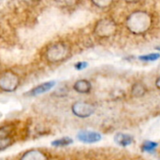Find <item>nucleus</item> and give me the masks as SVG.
Masks as SVG:
<instances>
[{"label": "nucleus", "instance_id": "obj_1", "mask_svg": "<svg viewBox=\"0 0 160 160\" xmlns=\"http://www.w3.org/2000/svg\"><path fill=\"white\" fill-rule=\"evenodd\" d=\"M153 25V17L144 10H136L132 12L127 19L128 29L135 34L142 35L146 33Z\"/></svg>", "mask_w": 160, "mask_h": 160}, {"label": "nucleus", "instance_id": "obj_2", "mask_svg": "<svg viewBox=\"0 0 160 160\" xmlns=\"http://www.w3.org/2000/svg\"><path fill=\"white\" fill-rule=\"evenodd\" d=\"M69 47L64 42H57L51 45L46 51V59L51 63L62 62L68 57Z\"/></svg>", "mask_w": 160, "mask_h": 160}, {"label": "nucleus", "instance_id": "obj_3", "mask_svg": "<svg viewBox=\"0 0 160 160\" xmlns=\"http://www.w3.org/2000/svg\"><path fill=\"white\" fill-rule=\"evenodd\" d=\"M95 34L99 38H110L116 32V24L114 21L110 18H103L99 20L94 28Z\"/></svg>", "mask_w": 160, "mask_h": 160}, {"label": "nucleus", "instance_id": "obj_4", "mask_svg": "<svg viewBox=\"0 0 160 160\" xmlns=\"http://www.w3.org/2000/svg\"><path fill=\"white\" fill-rule=\"evenodd\" d=\"M20 84L19 76L13 71L7 70L0 74V89L5 92H14Z\"/></svg>", "mask_w": 160, "mask_h": 160}, {"label": "nucleus", "instance_id": "obj_5", "mask_svg": "<svg viewBox=\"0 0 160 160\" xmlns=\"http://www.w3.org/2000/svg\"><path fill=\"white\" fill-rule=\"evenodd\" d=\"M71 111L72 113L79 118H88L95 113L96 107L90 102L79 100L72 104Z\"/></svg>", "mask_w": 160, "mask_h": 160}, {"label": "nucleus", "instance_id": "obj_6", "mask_svg": "<svg viewBox=\"0 0 160 160\" xmlns=\"http://www.w3.org/2000/svg\"><path fill=\"white\" fill-rule=\"evenodd\" d=\"M77 138L80 142L84 143H95L99 142L102 137L98 132L96 131H89V130H82L80 131L77 135Z\"/></svg>", "mask_w": 160, "mask_h": 160}, {"label": "nucleus", "instance_id": "obj_7", "mask_svg": "<svg viewBox=\"0 0 160 160\" xmlns=\"http://www.w3.org/2000/svg\"><path fill=\"white\" fill-rule=\"evenodd\" d=\"M55 85V82L54 81H50V82H46L44 83H41L38 86H36L35 88H33L32 90H30L26 95L30 96V97H36L41 94H44L48 91H50L53 86Z\"/></svg>", "mask_w": 160, "mask_h": 160}, {"label": "nucleus", "instance_id": "obj_8", "mask_svg": "<svg viewBox=\"0 0 160 160\" xmlns=\"http://www.w3.org/2000/svg\"><path fill=\"white\" fill-rule=\"evenodd\" d=\"M20 160H49L47 155L40 150H28L21 157Z\"/></svg>", "mask_w": 160, "mask_h": 160}, {"label": "nucleus", "instance_id": "obj_9", "mask_svg": "<svg viewBox=\"0 0 160 160\" xmlns=\"http://www.w3.org/2000/svg\"><path fill=\"white\" fill-rule=\"evenodd\" d=\"M73 89L80 93V94H87L91 91L92 89V84L88 80L85 79H82V80H78L74 85H73Z\"/></svg>", "mask_w": 160, "mask_h": 160}, {"label": "nucleus", "instance_id": "obj_10", "mask_svg": "<svg viewBox=\"0 0 160 160\" xmlns=\"http://www.w3.org/2000/svg\"><path fill=\"white\" fill-rule=\"evenodd\" d=\"M134 139L131 135L127 134V133H117L114 136V142L123 147H127L128 145H130L133 142Z\"/></svg>", "mask_w": 160, "mask_h": 160}, {"label": "nucleus", "instance_id": "obj_11", "mask_svg": "<svg viewBox=\"0 0 160 160\" xmlns=\"http://www.w3.org/2000/svg\"><path fill=\"white\" fill-rule=\"evenodd\" d=\"M146 86L142 82H135L132 84L130 94L134 98H142L146 93Z\"/></svg>", "mask_w": 160, "mask_h": 160}, {"label": "nucleus", "instance_id": "obj_12", "mask_svg": "<svg viewBox=\"0 0 160 160\" xmlns=\"http://www.w3.org/2000/svg\"><path fill=\"white\" fill-rule=\"evenodd\" d=\"M73 142V140L71 138L68 137H64L58 140H55L53 142H52V145L54 147H63V146H68L69 144H71Z\"/></svg>", "mask_w": 160, "mask_h": 160}, {"label": "nucleus", "instance_id": "obj_13", "mask_svg": "<svg viewBox=\"0 0 160 160\" xmlns=\"http://www.w3.org/2000/svg\"><path fill=\"white\" fill-rule=\"evenodd\" d=\"M159 58V52H151V53H148V54H144V55L139 56V59L141 61H143V62H153V61H157Z\"/></svg>", "mask_w": 160, "mask_h": 160}, {"label": "nucleus", "instance_id": "obj_14", "mask_svg": "<svg viewBox=\"0 0 160 160\" xmlns=\"http://www.w3.org/2000/svg\"><path fill=\"white\" fill-rule=\"evenodd\" d=\"M158 147V143L155 142H150V141H145L142 145V150L143 152H147V153H152L154 152Z\"/></svg>", "mask_w": 160, "mask_h": 160}, {"label": "nucleus", "instance_id": "obj_15", "mask_svg": "<svg viewBox=\"0 0 160 160\" xmlns=\"http://www.w3.org/2000/svg\"><path fill=\"white\" fill-rule=\"evenodd\" d=\"M13 143V141L11 138L7 137V138H0V151L6 150L8 148L11 144Z\"/></svg>", "mask_w": 160, "mask_h": 160}, {"label": "nucleus", "instance_id": "obj_16", "mask_svg": "<svg viewBox=\"0 0 160 160\" xmlns=\"http://www.w3.org/2000/svg\"><path fill=\"white\" fill-rule=\"evenodd\" d=\"M95 6H97L98 8H107L112 2L111 1H93L92 2Z\"/></svg>", "mask_w": 160, "mask_h": 160}, {"label": "nucleus", "instance_id": "obj_17", "mask_svg": "<svg viewBox=\"0 0 160 160\" xmlns=\"http://www.w3.org/2000/svg\"><path fill=\"white\" fill-rule=\"evenodd\" d=\"M87 66H88V64H87V62H78V63H76L75 64V68L77 69V70H82V69H84V68H87Z\"/></svg>", "mask_w": 160, "mask_h": 160}, {"label": "nucleus", "instance_id": "obj_18", "mask_svg": "<svg viewBox=\"0 0 160 160\" xmlns=\"http://www.w3.org/2000/svg\"><path fill=\"white\" fill-rule=\"evenodd\" d=\"M10 133V130L8 128H0V138H7L8 135Z\"/></svg>", "mask_w": 160, "mask_h": 160}, {"label": "nucleus", "instance_id": "obj_19", "mask_svg": "<svg viewBox=\"0 0 160 160\" xmlns=\"http://www.w3.org/2000/svg\"><path fill=\"white\" fill-rule=\"evenodd\" d=\"M156 86H157L158 89H159L160 90V77H158V78L156 80Z\"/></svg>", "mask_w": 160, "mask_h": 160}, {"label": "nucleus", "instance_id": "obj_20", "mask_svg": "<svg viewBox=\"0 0 160 160\" xmlns=\"http://www.w3.org/2000/svg\"><path fill=\"white\" fill-rule=\"evenodd\" d=\"M156 50H158V52H160V46H157L156 47Z\"/></svg>", "mask_w": 160, "mask_h": 160}]
</instances>
